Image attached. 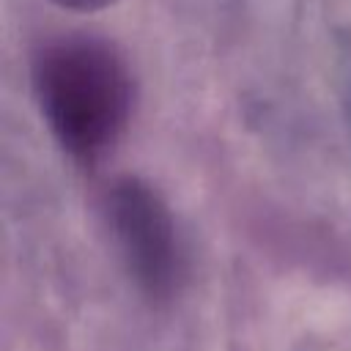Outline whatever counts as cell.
Segmentation results:
<instances>
[{
  "label": "cell",
  "mask_w": 351,
  "mask_h": 351,
  "mask_svg": "<svg viewBox=\"0 0 351 351\" xmlns=\"http://www.w3.org/2000/svg\"><path fill=\"white\" fill-rule=\"evenodd\" d=\"M337 71H340V104H343V118H346V129L351 132V41L343 44L340 60H337Z\"/></svg>",
  "instance_id": "3957f363"
},
{
  "label": "cell",
  "mask_w": 351,
  "mask_h": 351,
  "mask_svg": "<svg viewBox=\"0 0 351 351\" xmlns=\"http://www.w3.org/2000/svg\"><path fill=\"white\" fill-rule=\"evenodd\" d=\"M115 250L148 296H170L184 277V247L167 200L140 176L115 178L101 197Z\"/></svg>",
  "instance_id": "7a4b0ae2"
},
{
  "label": "cell",
  "mask_w": 351,
  "mask_h": 351,
  "mask_svg": "<svg viewBox=\"0 0 351 351\" xmlns=\"http://www.w3.org/2000/svg\"><path fill=\"white\" fill-rule=\"evenodd\" d=\"M52 5L58 8H66V11H74V14H96L107 5H112L115 0H49Z\"/></svg>",
  "instance_id": "277c9868"
},
{
  "label": "cell",
  "mask_w": 351,
  "mask_h": 351,
  "mask_svg": "<svg viewBox=\"0 0 351 351\" xmlns=\"http://www.w3.org/2000/svg\"><path fill=\"white\" fill-rule=\"evenodd\" d=\"M30 85L52 140L82 170L99 167L132 121L129 63L101 36L63 33L44 41L30 63Z\"/></svg>",
  "instance_id": "6da1fadb"
}]
</instances>
